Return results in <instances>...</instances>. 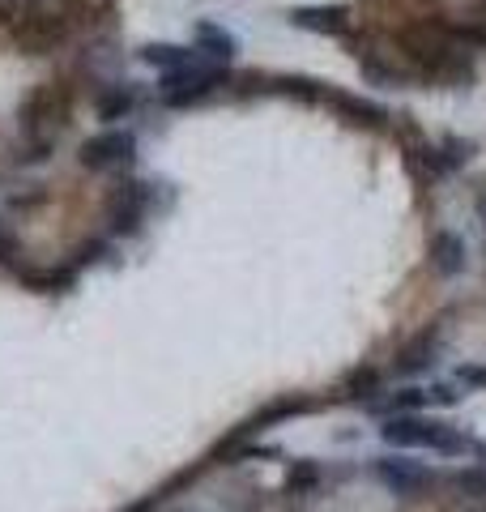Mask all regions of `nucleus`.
Returning a JSON list of instances; mask_svg holds the SVG:
<instances>
[{
  "label": "nucleus",
  "mask_w": 486,
  "mask_h": 512,
  "mask_svg": "<svg viewBox=\"0 0 486 512\" xmlns=\"http://www.w3.org/2000/svg\"><path fill=\"white\" fill-rule=\"evenodd\" d=\"M73 99H77V90L52 77V82H39L18 103V133H22L18 163H43V158H52L64 124L73 116Z\"/></svg>",
  "instance_id": "f257e3e1"
},
{
  "label": "nucleus",
  "mask_w": 486,
  "mask_h": 512,
  "mask_svg": "<svg viewBox=\"0 0 486 512\" xmlns=\"http://www.w3.org/2000/svg\"><path fill=\"white\" fill-rule=\"evenodd\" d=\"M380 440L384 448H397V453H418L427 448L435 457L448 461H465V457H486V444L448 419H427V414H388L380 419Z\"/></svg>",
  "instance_id": "f03ea898"
},
{
  "label": "nucleus",
  "mask_w": 486,
  "mask_h": 512,
  "mask_svg": "<svg viewBox=\"0 0 486 512\" xmlns=\"http://www.w3.org/2000/svg\"><path fill=\"white\" fill-rule=\"evenodd\" d=\"M235 82L231 69H222V64H209V60H192L184 64V69L175 73H162L158 77V107L167 111H184V107H201L209 99H218V94H226Z\"/></svg>",
  "instance_id": "7ed1b4c3"
},
{
  "label": "nucleus",
  "mask_w": 486,
  "mask_h": 512,
  "mask_svg": "<svg viewBox=\"0 0 486 512\" xmlns=\"http://www.w3.org/2000/svg\"><path fill=\"white\" fill-rule=\"evenodd\" d=\"M158 180H141V175H124L116 184V192L107 197V210H103V222H107V235L111 239H137L145 231V222L158 210Z\"/></svg>",
  "instance_id": "20e7f679"
},
{
  "label": "nucleus",
  "mask_w": 486,
  "mask_h": 512,
  "mask_svg": "<svg viewBox=\"0 0 486 512\" xmlns=\"http://www.w3.org/2000/svg\"><path fill=\"white\" fill-rule=\"evenodd\" d=\"M367 474L376 478L384 491L401 495V500H423V495H431L435 487H440V474L427 470L423 461H414L410 453H397V448H388V453L371 457L367 461Z\"/></svg>",
  "instance_id": "39448f33"
},
{
  "label": "nucleus",
  "mask_w": 486,
  "mask_h": 512,
  "mask_svg": "<svg viewBox=\"0 0 486 512\" xmlns=\"http://www.w3.org/2000/svg\"><path fill=\"white\" fill-rule=\"evenodd\" d=\"M77 163L86 167V171H133L137 163V133L133 128H103V133H94L81 141V150H77Z\"/></svg>",
  "instance_id": "423d86ee"
},
{
  "label": "nucleus",
  "mask_w": 486,
  "mask_h": 512,
  "mask_svg": "<svg viewBox=\"0 0 486 512\" xmlns=\"http://www.w3.org/2000/svg\"><path fill=\"white\" fill-rule=\"evenodd\" d=\"M9 35H13V43H18L26 56H47V52H56V47H64L73 39V22L64 18V13L30 9V13H22V18L9 26Z\"/></svg>",
  "instance_id": "0eeeda50"
},
{
  "label": "nucleus",
  "mask_w": 486,
  "mask_h": 512,
  "mask_svg": "<svg viewBox=\"0 0 486 512\" xmlns=\"http://www.w3.org/2000/svg\"><path fill=\"white\" fill-rule=\"evenodd\" d=\"M440 355H444V325H427V329H418L410 342L397 346V355L388 367H393L397 380H418L440 363Z\"/></svg>",
  "instance_id": "6e6552de"
},
{
  "label": "nucleus",
  "mask_w": 486,
  "mask_h": 512,
  "mask_svg": "<svg viewBox=\"0 0 486 512\" xmlns=\"http://www.w3.org/2000/svg\"><path fill=\"white\" fill-rule=\"evenodd\" d=\"M354 64H359L363 82L376 86V90H410V86H418L410 64H405L401 56H393V52H380V47H371V43H363L359 52H354Z\"/></svg>",
  "instance_id": "1a4fd4ad"
},
{
  "label": "nucleus",
  "mask_w": 486,
  "mask_h": 512,
  "mask_svg": "<svg viewBox=\"0 0 486 512\" xmlns=\"http://www.w3.org/2000/svg\"><path fill=\"white\" fill-rule=\"evenodd\" d=\"M324 107H329L337 120H346L354 128H367V133H393V120H397L388 107L363 99V94L337 90V86H329V99H324Z\"/></svg>",
  "instance_id": "9d476101"
},
{
  "label": "nucleus",
  "mask_w": 486,
  "mask_h": 512,
  "mask_svg": "<svg viewBox=\"0 0 486 512\" xmlns=\"http://www.w3.org/2000/svg\"><path fill=\"white\" fill-rule=\"evenodd\" d=\"M286 22L303 30V35H324V39H350L359 18L346 5H299L286 13Z\"/></svg>",
  "instance_id": "9b49d317"
},
{
  "label": "nucleus",
  "mask_w": 486,
  "mask_h": 512,
  "mask_svg": "<svg viewBox=\"0 0 486 512\" xmlns=\"http://www.w3.org/2000/svg\"><path fill=\"white\" fill-rule=\"evenodd\" d=\"M324 402L320 397H295V393H286V397H278V402H269V406H261L256 414H248L231 436L235 440H261V431H269L273 423H286V419H295V414H312V410H320Z\"/></svg>",
  "instance_id": "f8f14e48"
},
{
  "label": "nucleus",
  "mask_w": 486,
  "mask_h": 512,
  "mask_svg": "<svg viewBox=\"0 0 486 512\" xmlns=\"http://www.w3.org/2000/svg\"><path fill=\"white\" fill-rule=\"evenodd\" d=\"M192 52H197V60H209V64L231 69V64L239 60V39L222 22L197 18V22H192Z\"/></svg>",
  "instance_id": "ddd939ff"
},
{
  "label": "nucleus",
  "mask_w": 486,
  "mask_h": 512,
  "mask_svg": "<svg viewBox=\"0 0 486 512\" xmlns=\"http://www.w3.org/2000/svg\"><path fill=\"white\" fill-rule=\"evenodd\" d=\"M90 107H94V120H103L107 128H116L120 120H128L141 107V86L137 82H103L99 90H94Z\"/></svg>",
  "instance_id": "4468645a"
},
{
  "label": "nucleus",
  "mask_w": 486,
  "mask_h": 512,
  "mask_svg": "<svg viewBox=\"0 0 486 512\" xmlns=\"http://www.w3.org/2000/svg\"><path fill=\"white\" fill-rule=\"evenodd\" d=\"M469 265V244L457 231H431L427 239V269L435 278H457Z\"/></svg>",
  "instance_id": "2eb2a0df"
},
{
  "label": "nucleus",
  "mask_w": 486,
  "mask_h": 512,
  "mask_svg": "<svg viewBox=\"0 0 486 512\" xmlns=\"http://www.w3.org/2000/svg\"><path fill=\"white\" fill-rule=\"evenodd\" d=\"M18 278L22 286H30V291H39V295H69L73 286H77V278H81V269L73 265V261H60V265H47V269H18Z\"/></svg>",
  "instance_id": "dca6fc26"
},
{
  "label": "nucleus",
  "mask_w": 486,
  "mask_h": 512,
  "mask_svg": "<svg viewBox=\"0 0 486 512\" xmlns=\"http://www.w3.org/2000/svg\"><path fill=\"white\" fill-rule=\"evenodd\" d=\"M137 60L162 77V73H175V69H184V64H192V60H197V52H192V43H167V39H162V43L137 47Z\"/></svg>",
  "instance_id": "f3484780"
},
{
  "label": "nucleus",
  "mask_w": 486,
  "mask_h": 512,
  "mask_svg": "<svg viewBox=\"0 0 486 512\" xmlns=\"http://www.w3.org/2000/svg\"><path fill=\"white\" fill-rule=\"evenodd\" d=\"M324 478H329V470L320 466V461L312 457H295L286 461V478H282V491L295 495V500H307V495H316L324 487Z\"/></svg>",
  "instance_id": "a211bd4d"
},
{
  "label": "nucleus",
  "mask_w": 486,
  "mask_h": 512,
  "mask_svg": "<svg viewBox=\"0 0 486 512\" xmlns=\"http://www.w3.org/2000/svg\"><path fill=\"white\" fill-rule=\"evenodd\" d=\"M337 393H342L346 402L367 406L371 397H380V393H384V372H380V367H371V363L350 367V372L342 376V389H337Z\"/></svg>",
  "instance_id": "6ab92c4d"
},
{
  "label": "nucleus",
  "mask_w": 486,
  "mask_h": 512,
  "mask_svg": "<svg viewBox=\"0 0 486 512\" xmlns=\"http://www.w3.org/2000/svg\"><path fill=\"white\" fill-rule=\"evenodd\" d=\"M69 261L86 274V269L94 265H120V239H111V235H90V239H81V244L73 248Z\"/></svg>",
  "instance_id": "aec40b11"
},
{
  "label": "nucleus",
  "mask_w": 486,
  "mask_h": 512,
  "mask_svg": "<svg viewBox=\"0 0 486 512\" xmlns=\"http://www.w3.org/2000/svg\"><path fill=\"white\" fill-rule=\"evenodd\" d=\"M444 483L461 495V500H482L486 504V466H457Z\"/></svg>",
  "instance_id": "412c9836"
},
{
  "label": "nucleus",
  "mask_w": 486,
  "mask_h": 512,
  "mask_svg": "<svg viewBox=\"0 0 486 512\" xmlns=\"http://www.w3.org/2000/svg\"><path fill=\"white\" fill-rule=\"evenodd\" d=\"M444 30H448V35L457 39L461 47H469L474 56L486 52V18H465V22L452 18V22H444Z\"/></svg>",
  "instance_id": "4be33fe9"
},
{
  "label": "nucleus",
  "mask_w": 486,
  "mask_h": 512,
  "mask_svg": "<svg viewBox=\"0 0 486 512\" xmlns=\"http://www.w3.org/2000/svg\"><path fill=\"white\" fill-rule=\"evenodd\" d=\"M22 239L13 235L5 222H0V269H9V274H18V269H26V261H22Z\"/></svg>",
  "instance_id": "5701e85b"
},
{
  "label": "nucleus",
  "mask_w": 486,
  "mask_h": 512,
  "mask_svg": "<svg viewBox=\"0 0 486 512\" xmlns=\"http://www.w3.org/2000/svg\"><path fill=\"white\" fill-rule=\"evenodd\" d=\"M452 384L465 393H486V363H457L452 367Z\"/></svg>",
  "instance_id": "b1692460"
},
{
  "label": "nucleus",
  "mask_w": 486,
  "mask_h": 512,
  "mask_svg": "<svg viewBox=\"0 0 486 512\" xmlns=\"http://www.w3.org/2000/svg\"><path fill=\"white\" fill-rule=\"evenodd\" d=\"M461 389L452 380H435V384H427V406L431 410H452V406H461Z\"/></svg>",
  "instance_id": "393cba45"
},
{
  "label": "nucleus",
  "mask_w": 486,
  "mask_h": 512,
  "mask_svg": "<svg viewBox=\"0 0 486 512\" xmlns=\"http://www.w3.org/2000/svg\"><path fill=\"white\" fill-rule=\"evenodd\" d=\"M440 150L448 154V163L461 171V167L469 163V158L478 154V141H469V137H444V141H440Z\"/></svg>",
  "instance_id": "a878e982"
},
{
  "label": "nucleus",
  "mask_w": 486,
  "mask_h": 512,
  "mask_svg": "<svg viewBox=\"0 0 486 512\" xmlns=\"http://www.w3.org/2000/svg\"><path fill=\"white\" fill-rule=\"evenodd\" d=\"M482 5H486V0H482Z\"/></svg>",
  "instance_id": "bb28decb"
},
{
  "label": "nucleus",
  "mask_w": 486,
  "mask_h": 512,
  "mask_svg": "<svg viewBox=\"0 0 486 512\" xmlns=\"http://www.w3.org/2000/svg\"><path fill=\"white\" fill-rule=\"evenodd\" d=\"M482 508H486V504H482Z\"/></svg>",
  "instance_id": "cd10ccee"
}]
</instances>
